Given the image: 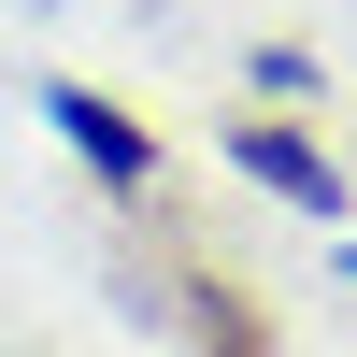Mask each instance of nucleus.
<instances>
[{"label": "nucleus", "instance_id": "nucleus-1", "mask_svg": "<svg viewBox=\"0 0 357 357\" xmlns=\"http://www.w3.org/2000/svg\"><path fill=\"white\" fill-rule=\"evenodd\" d=\"M57 129H72V143H86V158H100V172H143V143H129V129H114V114H100V100H57Z\"/></svg>", "mask_w": 357, "mask_h": 357}, {"label": "nucleus", "instance_id": "nucleus-2", "mask_svg": "<svg viewBox=\"0 0 357 357\" xmlns=\"http://www.w3.org/2000/svg\"><path fill=\"white\" fill-rule=\"evenodd\" d=\"M243 158H257V172H272V186H286V200H329V172H314V158H301V143H286V129H257V143H243Z\"/></svg>", "mask_w": 357, "mask_h": 357}]
</instances>
